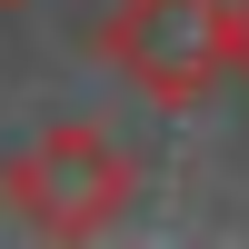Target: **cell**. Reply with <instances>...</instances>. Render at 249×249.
Masks as SVG:
<instances>
[{"label": "cell", "instance_id": "cell-3", "mask_svg": "<svg viewBox=\"0 0 249 249\" xmlns=\"http://www.w3.org/2000/svg\"><path fill=\"white\" fill-rule=\"evenodd\" d=\"M230 70L249 80V0H230Z\"/></svg>", "mask_w": 249, "mask_h": 249}, {"label": "cell", "instance_id": "cell-1", "mask_svg": "<svg viewBox=\"0 0 249 249\" xmlns=\"http://www.w3.org/2000/svg\"><path fill=\"white\" fill-rule=\"evenodd\" d=\"M140 199V170L100 120H50L30 150L0 160V210L30 239H100Z\"/></svg>", "mask_w": 249, "mask_h": 249}, {"label": "cell", "instance_id": "cell-2", "mask_svg": "<svg viewBox=\"0 0 249 249\" xmlns=\"http://www.w3.org/2000/svg\"><path fill=\"white\" fill-rule=\"evenodd\" d=\"M100 60L160 110H199L230 80V0H110Z\"/></svg>", "mask_w": 249, "mask_h": 249}]
</instances>
